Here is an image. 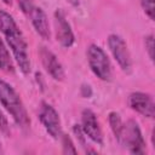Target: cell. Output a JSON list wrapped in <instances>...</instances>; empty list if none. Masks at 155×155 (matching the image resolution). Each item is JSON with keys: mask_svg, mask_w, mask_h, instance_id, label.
Returning <instances> with one entry per match:
<instances>
[{"mask_svg": "<svg viewBox=\"0 0 155 155\" xmlns=\"http://www.w3.org/2000/svg\"><path fill=\"white\" fill-rule=\"evenodd\" d=\"M107 42H108L109 51L113 54L120 69L126 74H131L133 64H132V57L126 41L117 34H110L107 39Z\"/></svg>", "mask_w": 155, "mask_h": 155, "instance_id": "cell-5", "label": "cell"}, {"mask_svg": "<svg viewBox=\"0 0 155 155\" xmlns=\"http://www.w3.org/2000/svg\"><path fill=\"white\" fill-rule=\"evenodd\" d=\"M144 46H145V51L148 52L149 59L154 62V35L153 34H149L144 38Z\"/></svg>", "mask_w": 155, "mask_h": 155, "instance_id": "cell-16", "label": "cell"}, {"mask_svg": "<svg viewBox=\"0 0 155 155\" xmlns=\"http://www.w3.org/2000/svg\"><path fill=\"white\" fill-rule=\"evenodd\" d=\"M0 104L12 116L15 122L23 130L29 128L30 119L21 96L5 80L0 78Z\"/></svg>", "mask_w": 155, "mask_h": 155, "instance_id": "cell-2", "label": "cell"}, {"mask_svg": "<svg viewBox=\"0 0 155 155\" xmlns=\"http://www.w3.org/2000/svg\"><path fill=\"white\" fill-rule=\"evenodd\" d=\"M127 103H128V107H130L133 111L140 114L142 116L153 119L154 115H155V104H154V99H153L151 94H149V93L139 92V91L132 92V93L128 96Z\"/></svg>", "mask_w": 155, "mask_h": 155, "instance_id": "cell-10", "label": "cell"}, {"mask_svg": "<svg viewBox=\"0 0 155 155\" xmlns=\"http://www.w3.org/2000/svg\"><path fill=\"white\" fill-rule=\"evenodd\" d=\"M28 17H29L31 25L35 29L36 34L44 40H50L51 29H50V23H48L46 12L39 6H34L33 10L29 12Z\"/></svg>", "mask_w": 155, "mask_h": 155, "instance_id": "cell-11", "label": "cell"}, {"mask_svg": "<svg viewBox=\"0 0 155 155\" xmlns=\"http://www.w3.org/2000/svg\"><path fill=\"white\" fill-rule=\"evenodd\" d=\"M38 117L45 131L53 138L59 139L62 136V122L58 111L47 102H41L39 107Z\"/></svg>", "mask_w": 155, "mask_h": 155, "instance_id": "cell-6", "label": "cell"}, {"mask_svg": "<svg viewBox=\"0 0 155 155\" xmlns=\"http://www.w3.org/2000/svg\"><path fill=\"white\" fill-rule=\"evenodd\" d=\"M0 70L6 73V74H13L15 73L13 61L10 56L8 50L6 48V46L1 39H0Z\"/></svg>", "mask_w": 155, "mask_h": 155, "instance_id": "cell-12", "label": "cell"}, {"mask_svg": "<svg viewBox=\"0 0 155 155\" xmlns=\"http://www.w3.org/2000/svg\"><path fill=\"white\" fill-rule=\"evenodd\" d=\"M2 2L5 4V5H12V0H2Z\"/></svg>", "mask_w": 155, "mask_h": 155, "instance_id": "cell-19", "label": "cell"}, {"mask_svg": "<svg viewBox=\"0 0 155 155\" xmlns=\"http://www.w3.org/2000/svg\"><path fill=\"white\" fill-rule=\"evenodd\" d=\"M108 121H109V126H110V130H111L115 139L119 142L121 131H122V125H124L120 114L117 111H110L108 115Z\"/></svg>", "mask_w": 155, "mask_h": 155, "instance_id": "cell-13", "label": "cell"}, {"mask_svg": "<svg viewBox=\"0 0 155 155\" xmlns=\"http://www.w3.org/2000/svg\"><path fill=\"white\" fill-rule=\"evenodd\" d=\"M53 25L57 42L64 48L71 47L75 42V35L70 23L68 22L64 12L61 8H57L53 13Z\"/></svg>", "mask_w": 155, "mask_h": 155, "instance_id": "cell-7", "label": "cell"}, {"mask_svg": "<svg viewBox=\"0 0 155 155\" xmlns=\"http://www.w3.org/2000/svg\"><path fill=\"white\" fill-rule=\"evenodd\" d=\"M0 131L2 133H6V134L10 133V126H8L7 117L5 116V114L2 113L1 109H0Z\"/></svg>", "mask_w": 155, "mask_h": 155, "instance_id": "cell-18", "label": "cell"}, {"mask_svg": "<svg viewBox=\"0 0 155 155\" xmlns=\"http://www.w3.org/2000/svg\"><path fill=\"white\" fill-rule=\"evenodd\" d=\"M87 63L91 71L102 81H110L113 76L111 64L105 51L96 44H91L86 51Z\"/></svg>", "mask_w": 155, "mask_h": 155, "instance_id": "cell-4", "label": "cell"}, {"mask_svg": "<svg viewBox=\"0 0 155 155\" xmlns=\"http://www.w3.org/2000/svg\"><path fill=\"white\" fill-rule=\"evenodd\" d=\"M39 57H40L44 69L53 80H56V81L64 80V78H65L64 68H63L62 63L59 62V59L57 58V56L51 50H48L45 46H41L39 48Z\"/></svg>", "mask_w": 155, "mask_h": 155, "instance_id": "cell-9", "label": "cell"}, {"mask_svg": "<svg viewBox=\"0 0 155 155\" xmlns=\"http://www.w3.org/2000/svg\"><path fill=\"white\" fill-rule=\"evenodd\" d=\"M59 139L62 140V147H63V153L64 154H76L78 153V150H76V148H75L71 138L68 134L62 133V136H61Z\"/></svg>", "mask_w": 155, "mask_h": 155, "instance_id": "cell-14", "label": "cell"}, {"mask_svg": "<svg viewBox=\"0 0 155 155\" xmlns=\"http://www.w3.org/2000/svg\"><path fill=\"white\" fill-rule=\"evenodd\" d=\"M140 7L143 10V12L145 13V16L150 19L154 21V0H140Z\"/></svg>", "mask_w": 155, "mask_h": 155, "instance_id": "cell-15", "label": "cell"}, {"mask_svg": "<svg viewBox=\"0 0 155 155\" xmlns=\"http://www.w3.org/2000/svg\"><path fill=\"white\" fill-rule=\"evenodd\" d=\"M0 33L4 35L19 70L24 75H28L31 69L28 44L13 17L2 8H0Z\"/></svg>", "mask_w": 155, "mask_h": 155, "instance_id": "cell-1", "label": "cell"}, {"mask_svg": "<svg viewBox=\"0 0 155 155\" xmlns=\"http://www.w3.org/2000/svg\"><path fill=\"white\" fill-rule=\"evenodd\" d=\"M117 143L120 145H124L131 154L143 155L147 153V144L143 138L140 127L138 122L133 119L124 122L121 136Z\"/></svg>", "mask_w": 155, "mask_h": 155, "instance_id": "cell-3", "label": "cell"}, {"mask_svg": "<svg viewBox=\"0 0 155 155\" xmlns=\"http://www.w3.org/2000/svg\"><path fill=\"white\" fill-rule=\"evenodd\" d=\"M18 1V6L21 8V11L24 13V15H29V12L33 10V7L35 6L34 5V0H17Z\"/></svg>", "mask_w": 155, "mask_h": 155, "instance_id": "cell-17", "label": "cell"}, {"mask_svg": "<svg viewBox=\"0 0 155 155\" xmlns=\"http://www.w3.org/2000/svg\"><path fill=\"white\" fill-rule=\"evenodd\" d=\"M84 134L86 138H90L93 143L98 145H103L104 143V136L101 127V124L98 121L97 115L91 109H84L81 111V125H80Z\"/></svg>", "mask_w": 155, "mask_h": 155, "instance_id": "cell-8", "label": "cell"}]
</instances>
